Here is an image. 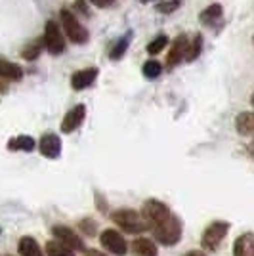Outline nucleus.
Returning a JSON list of instances; mask_svg holds the SVG:
<instances>
[{
    "mask_svg": "<svg viewBox=\"0 0 254 256\" xmlns=\"http://www.w3.org/2000/svg\"><path fill=\"white\" fill-rule=\"evenodd\" d=\"M132 250L136 256H157V245L151 239H146V237L136 239L132 243Z\"/></svg>",
    "mask_w": 254,
    "mask_h": 256,
    "instance_id": "obj_14",
    "label": "nucleus"
},
{
    "mask_svg": "<svg viewBox=\"0 0 254 256\" xmlns=\"http://www.w3.org/2000/svg\"><path fill=\"white\" fill-rule=\"evenodd\" d=\"M18 250H20L22 256H44L38 243L32 237H22V241L18 245Z\"/></svg>",
    "mask_w": 254,
    "mask_h": 256,
    "instance_id": "obj_16",
    "label": "nucleus"
},
{
    "mask_svg": "<svg viewBox=\"0 0 254 256\" xmlns=\"http://www.w3.org/2000/svg\"><path fill=\"white\" fill-rule=\"evenodd\" d=\"M46 254L48 256H74L73 250H69V248H65L62 243H58V241H50L48 245H46Z\"/></svg>",
    "mask_w": 254,
    "mask_h": 256,
    "instance_id": "obj_22",
    "label": "nucleus"
},
{
    "mask_svg": "<svg viewBox=\"0 0 254 256\" xmlns=\"http://www.w3.org/2000/svg\"><path fill=\"white\" fill-rule=\"evenodd\" d=\"M100 241H102V245L106 246L111 254H116V256L126 254V250H128L126 239L118 234L116 230H106V232H102Z\"/></svg>",
    "mask_w": 254,
    "mask_h": 256,
    "instance_id": "obj_8",
    "label": "nucleus"
},
{
    "mask_svg": "<svg viewBox=\"0 0 254 256\" xmlns=\"http://www.w3.org/2000/svg\"><path fill=\"white\" fill-rule=\"evenodd\" d=\"M44 48V38H36V40H32L31 44H27L25 48H23V60H27V62H34L38 56H40V52H42Z\"/></svg>",
    "mask_w": 254,
    "mask_h": 256,
    "instance_id": "obj_18",
    "label": "nucleus"
},
{
    "mask_svg": "<svg viewBox=\"0 0 254 256\" xmlns=\"http://www.w3.org/2000/svg\"><path fill=\"white\" fill-rule=\"evenodd\" d=\"M128 38H130V34H126L122 40H118V42L115 44V48L111 50V60H120L122 58V54H124V50H126V46H128Z\"/></svg>",
    "mask_w": 254,
    "mask_h": 256,
    "instance_id": "obj_25",
    "label": "nucleus"
},
{
    "mask_svg": "<svg viewBox=\"0 0 254 256\" xmlns=\"http://www.w3.org/2000/svg\"><path fill=\"white\" fill-rule=\"evenodd\" d=\"M0 76L2 78H8V80H20L23 76V71L20 65L12 64L8 60L0 58Z\"/></svg>",
    "mask_w": 254,
    "mask_h": 256,
    "instance_id": "obj_15",
    "label": "nucleus"
},
{
    "mask_svg": "<svg viewBox=\"0 0 254 256\" xmlns=\"http://www.w3.org/2000/svg\"><path fill=\"white\" fill-rule=\"evenodd\" d=\"M233 256H254V235L243 234L235 239L233 245Z\"/></svg>",
    "mask_w": 254,
    "mask_h": 256,
    "instance_id": "obj_12",
    "label": "nucleus"
},
{
    "mask_svg": "<svg viewBox=\"0 0 254 256\" xmlns=\"http://www.w3.org/2000/svg\"><path fill=\"white\" fill-rule=\"evenodd\" d=\"M38 150L46 159H56L62 153V140L56 134H44L38 144Z\"/></svg>",
    "mask_w": 254,
    "mask_h": 256,
    "instance_id": "obj_10",
    "label": "nucleus"
},
{
    "mask_svg": "<svg viewBox=\"0 0 254 256\" xmlns=\"http://www.w3.org/2000/svg\"><path fill=\"white\" fill-rule=\"evenodd\" d=\"M111 220L120 230H124L126 234H140V232H144L148 228L146 222L142 220V216L138 212H134V210H130V208H120V210L113 212L111 214Z\"/></svg>",
    "mask_w": 254,
    "mask_h": 256,
    "instance_id": "obj_2",
    "label": "nucleus"
},
{
    "mask_svg": "<svg viewBox=\"0 0 254 256\" xmlns=\"http://www.w3.org/2000/svg\"><path fill=\"white\" fill-rule=\"evenodd\" d=\"M151 232H153V235H155V239H157L159 243H162V245H166V246L176 245L182 237L180 218L174 216V214H170L166 220H162L160 224L153 226Z\"/></svg>",
    "mask_w": 254,
    "mask_h": 256,
    "instance_id": "obj_1",
    "label": "nucleus"
},
{
    "mask_svg": "<svg viewBox=\"0 0 254 256\" xmlns=\"http://www.w3.org/2000/svg\"><path fill=\"white\" fill-rule=\"evenodd\" d=\"M98 76V69L90 67V69H82V71H76L71 78V84H73L74 90H84L88 86H92V82Z\"/></svg>",
    "mask_w": 254,
    "mask_h": 256,
    "instance_id": "obj_11",
    "label": "nucleus"
},
{
    "mask_svg": "<svg viewBox=\"0 0 254 256\" xmlns=\"http://www.w3.org/2000/svg\"><path fill=\"white\" fill-rule=\"evenodd\" d=\"M228 230H230V224L228 222H212L206 230H204V234H202V248H206V250H216L220 243L224 241V237L228 234Z\"/></svg>",
    "mask_w": 254,
    "mask_h": 256,
    "instance_id": "obj_5",
    "label": "nucleus"
},
{
    "mask_svg": "<svg viewBox=\"0 0 254 256\" xmlns=\"http://www.w3.org/2000/svg\"><path fill=\"white\" fill-rule=\"evenodd\" d=\"M235 126H237V132L241 136H250L252 134V128H254V118L252 113L244 111V113H239V117L235 120Z\"/></svg>",
    "mask_w": 254,
    "mask_h": 256,
    "instance_id": "obj_17",
    "label": "nucleus"
},
{
    "mask_svg": "<svg viewBox=\"0 0 254 256\" xmlns=\"http://www.w3.org/2000/svg\"><path fill=\"white\" fill-rule=\"evenodd\" d=\"M180 6V2H166V4H160L157 10L159 12H164V14H168V12H174L176 8Z\"/></svg>",
    "mask_w": 254,
    "mask_h": 256,
    "instance_id": "obj_26",
    "label": "nucleus"
},
{
    "mask_svg": "<svg viewBox=\"0 0 254 256\" xmlns=\"http://www.w3.org/2000/svg\"><path fill=\"white\" fill-rule=\"evenodd\" d=\"M52 234H54V237H56V241L62 243L65 248H69V250H73V252L74 250H84L82 239L74 234L71 228H67V226H54Z\"/></svg>",
    "mask_w": 254,
    "mask_h": 256,
    "instance_id": "obj_7",
    "label": "nucleus"
},
{
    "mask_svg": "<svg viewBox=\"0 0 254 256\" xmlns=\"http://www.w3.org/2000/svg\"><path fill=\"white\" fill-rule=\"evenodd\" d=\"M166 44H168V38H166L164 34H159V36H157V38H155L153 42H149V44H148V52L155 56V54L162 52V48H164Z\"/></svg>",
    "mask_w": 254,
    "mask_h": 256,
    "instance_id": "obj_23",
    "label": "nucleus"
},
{
    "mask_svg": "<svg viewBox=\"0 0 254 256\" xmlns=\"http://www.w3.org/2000/svg\"><path fill=\"white\" fill-rule=\"evenodd\" d=\"M160 71H162V65L159 62H148L144 65V75L148 78H157L160 75Z\"/></svg>",
    "mask_w": 254,
    "mask_h": 256,
    "instance_id": "obj_24",
    "label": "nucleus"
},
{
    "mask_svg": "<svg viewBox=\"0 0 254 256\" xmlns=\"http://www.w3.org/2000/svg\"><path fill=\"white\" fill-rule=\"evenodd\" d=\"M8 150H22V151H32L34 150V140L31 136H18L10 140Z\"/></svg>",
    "mask_w": 254,
    "mask_h": 256,
    "instance_id": "obj_19",
    "label": "nucleus"
},
{
    "mask_svg": "<svg viewBox=\"0 0 254 256\" xmlns=\"http://www.w3.org/2000/svg\"><path fill=\"white\" fill-rule=\"evenodd\" d=\"M186 50H188V38L182 34L178 36V40L172 44L168 52V58H166V64L168 65H178L186 58Z\"/></svg>",
    "mask_w": 254,
    "mask_h": 256,
    "instance_id": "obj_13",
    "label": "nucleus"
},
{
    "mask_svg": "<svg viewBox=\"0 0 254 256\" xmlns=\"http://www.w3.org/2000/svg\"><path fill=\"white\" fill-rule=\"evenodd\" d=\"M170 216V210L168 206L164 203H160L157 199H149L144 203L142 206V220L146 222L148 228H153V226L160 224L162 220H166Z\"/></svg>",
    "mask_w": 254,
    "mask_h": 256,
    "instance_id": "obj_3",
    "label": "nucleus"
},
{
    "mask_svg": "<svg viewBox=\"0 0 254 256\" xmlns=\"http://www.w3.org/2000/svg\"><path fill=\"white\" fill-rule=\"evenodd\" d=\"M62 23H64L65 34L74 44H84L88 40V31L80 25V22L73 16L71 10H62Z\"/></svg>",
    "mask_w": 254,
    "mask_h": 256,
    "instance_id": "obj_4",
    "label": "nucleus"
},
{
    "mask_svg": "<svg viewBox=\"0 0 254 256\" xmlns=\"http://www.w3.org/2000/svg\"><path fill=\"white\" fill-rule=\"evenodd\" d=\"M84 256H106V254H102V252L96 250V248H84Z\"/></svg>",
    "mask_w": 254,
    "mask_h": 256,
    "instance_id": "obj_28",
    "label": "nucleus"
},
{
    "mask_svg": "<svg viewBox=\"0 0 254 256\" xmlns=\"http://www.w3.org/2000/svg\"><path fill=\"white\" fill-rule=\"evenodd\" d=\"M184 256H206L202 250H190V252H186Z\"/></svg>",
    "mask_w": 254,
    "mask_h": 256,
    "instance_id": "obj_29",
    "label": "nucleus"
},
{
    "mask_svg": "<svg viewBox=\"0 0 254 256\" xmlns=\"http://www.w3.org/2000/svg\"><path fill=\"white\" fill-rule=\"evenodd\" d=\"M201 48H202L201 34H195L193 42H191L190 46H188V50H186V60H188V62H193V60H197V58H199V54H201Z\"/></svg>",
    "mask_w": 254,
    "mask_h": 256,
    "instance_id": "obj_21",
    "label": "nucleus"
},
{
    "mask_svg": "<svg viewBox=\"0 0 254 256\" xmlns=\"http://www.w3.org/2000/svg\"><path fill=\"white\" fill-rule=\"evenodd\" d=\"M92 4H96V6H100V8H107V6H111L115 0H90Z\"/></svg>",
    "mask_w": 254,
    "mask_h": 256,
    "instance_id": "obj_27",
    "label": "nucleus"
},
{
    "mask_svg": "<svg viewBox=\"0 0 254 256\" xmlns=\"http://www.w3.org/2000/svg\"><path fill=\"white\" fill-rule=\"evenodd\" d=\"M86 117V107L82 104H78V106H74L67 115H65L64 122H62V130H64L65 134H71L74 132L76 128L82 124V120Z\"/></svg>",
    "mask_w": 254,
    "mask_h": 256,
    "instance_id": "obj_9",
    "label": "nucleus"
},
{
    "mask_svg": "<svg viewBox=\"0 0 254 256\" xmlns=\"http://www.w3.org/2000/svg\"><path fill=\"white\" fill-rule=\"evenodd\" d=\"M220 16H222V6H220V4H212V6H208L204 12H201L199 20H201L202 23H208V22L220 20Z\"/></svg>",
    "mask_w": 254,
    "mask_h": 256,
    "instance_id": "obj_20",
    "label": "nucleus"
},
{
    "mask_svg": "<svg viewBox=\"0 0 254 256\" xmlns=\"http://www.w3.org/2000/svg\"><path fill=\"white\" fill-rule=\"evenodd\" d=\"M44 46L48 48V52L54 54V56H60V54H64L65 50V38L64 34H62V29H60V25L56 22H50L46 23V31H44Z\"/></svg>",
    "mask_w": 254,
    "mask_h": 256,
    "instance_id": "obj_6",
    "label": "nucleus"
},
{
    "mask_svg": "<svg viewBox=\"0 0 254 256\" xmlns=\"http://www.w3.org/2000/svg\"><path fill=\"white\" fill-rule=\"evenodd\" d=\"M140 2H149V0H140Z\"/></svg>",
    "mask_w": 254,
    "mask_h": 256,
    "instance_id": "obj_30",
    "label": "nucleus"
}]
</instances>
